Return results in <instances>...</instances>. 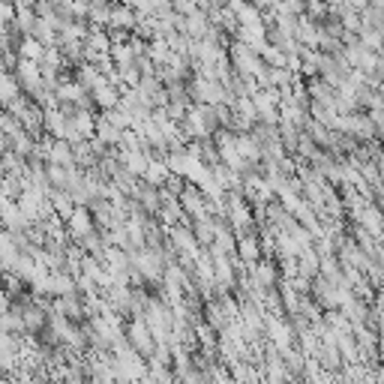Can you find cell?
<instances>
[{
  "instance_id": "obj_1",
  "label": "cell",
  "mask_w": 384,
  "mask_h": 384,
  "mask_svg": "<svg viewBox=\"0 0 384 384\" xmlns=\"http://www.w3.org/2000/svg\"><path fill=\"white\" fill-rule=\"evenodd\" d=\"M108 24H115V27H133L138 24V12H133V6H111V19Z\"/></svg>"
},
{
  "instance_id": "obj_2",
  "label": "cell",
  "mask_w": 384,
  "mask_h": 384,
  "mask_svg": "<svg viewBox=\"0 0 384 384\" xmlns=\"http://www.w3.org/2000/svg\"><path fill=\"white\" fill-rule=\"evenodd\" d=\"M198 4H202V0H172L177 16H192V12H198Z\"/></svg>"
},
{
  "instance_id": "obj_3",
  "label": "cell",
  "mask_w": 384,
  "mask_h": 384,
  "mask_svg": "<svg viewBox=\"0 0 384 384\" xmlns=\"http://www.w3.org/2000/svg\"><path fill=\"white\" fill-rule=\"evenodd\" d=\"M297 36L306 39V42H316V27H309V21H301L297 24Z\"/></svg>"
},
{
  "instance_id": "obj_4",
  "label": "cell",
  "mask_w": 384,
  "mask_h": 384,
  "mask_svg": "<svg viewBox=\"0 0 384 384\" xmlns=\"http://www.w3.org/2000/svg\"><path fill=\"white\" fill-rule=\"evenodd\" d=\"M21 51L31 54V58H39V42H36V39H27L24 46H21Z\"/></svg>"
}]
</instances>
